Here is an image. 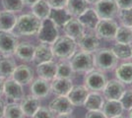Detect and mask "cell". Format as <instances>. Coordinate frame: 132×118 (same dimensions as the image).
<instances>
[{"label":"cell","instance_id":"obj_1","mask_svg":"<svg viewBox=\"0 0 132 118\" xmlns=\"http://www.w3.org/2000/svg\"><path fill=\"white\" fill-rule=\"evenodd\" d=\"M42 26V20L33 14H24L18 17L13 33L17 37H33L39 33Z\"/></svg>","mask_w":132,"mask_h":118},{"label":"cell","instance_id":"obj_2","mask_svg":"<svg viewBox=\"0 0 132 118\" xmlns=\"http://www.w3.org/2000/svg\"><path fill=\"white\" fill-rule=\"evenodd\" d=\"M76 40L67 35L58 37V39L51 44V49L54 57H57L61 60L70 59L76 52Z\"/></svg>","mask_w":132,"mask_h":118},{"label":"cell","instance_id":"obj_3","mask_svg":"<svg viewBox=\"0 0 132 118\" xmlns=\"http://www.w3.org/2000/svg\"><path fill=\"white\" fill-rule=\"evenodd\" d=\"M93 58L95 68L102 72L110 71L117 67L118 59L110 48H99L95 51Z\"/></svg>","mask_w":132,"mask_h":118},{"label":"cell","instance_id":"obj_4","mask_svg":"<svg viewBox=\"0 0 132 118\" xmlns=\"http://www.w3.org/2000/svg\"><path fill=\"white\" fill-rule=\"evenodd\" d=\"M69 63L75 73H88L95 69L93 53L87 51L75 52L70 58Z\"/></svg>","mask_w":132,"mask_h":118},{"label":"cell","instance_id":"obj_5","mask_svg":"<svg viewBox=\"0 0 132 118\" xmlns=\"http://www.w3.org/2000/svg\"><path fill=\"white\" fill-rule=\"evenodd\" d=\"M59 37L58 27L50 18L42 21V26L38 33V39L42 43L51 45Z\"/></svg>","mask_w":132,"mask_h":118},{"label":"cell","instance_id":"obj_6","mask_svg":"<svg viewBox=\"0 0 132 118\" xmlns=\"http://www.w3.org/2000/svg\"><path fill=\"white\" fill-rule=\"evenodd\" d=\"M19 44L18 37L13 32L0 30V53L1 55L12 56L15 54Z\"/></svg>","mask_w":132,"mask_h":118},{"label":"cell","instance_id":"obj_7","mask_svg":"<svg viewBox=\"0 0 132 118\" xmlns=\"http://www.w3.org/2000/svg\"><path fill=\"white\" fill-rule=\"evenodd\" d=\"M95 11L100 20H110L118 16L119 8L114 0H101L95 4Z\"/></svg>","mask_w":132,"mask_h":118},{"label":"cell","instance_id":"obj_8","mask_svg":"<svg viewBox=\"0 0 132 118\" xmlns=\"http://www.w3.org/2000/svg\"><path fill=\"white\" fill-rule=\"evenodd\" d=\"M108 82L106 76L100 70H92L86 73L84 78V86L91 92H101L104 90Z\"/></svg>","mask_w":132,"mask_h":118},{"label":"cell","instance_id":"obj_9","mask_svg":"<svg viewBox=\"0 0 132 118\" xmlns=\"http://www.w3.org/2000/svg\"><path fill=\"white\" fill-rule=\"evenodd\" d=\"M117 29H118V25L113 19L100 20L95 29V34L100 39L112 40L116 39Z\"/></svg>","mask_w":132,"mask_h":118},{"label":"cell","instance_id":"obj_10","mask_svg":"<svg viewBox=\"0 0 132 118\" xmlns=\"http://www.w3.org/2000/svg\"><path fill=\"white\" fill-rule=\"evenodd\" d=\"M3 95L9 101L19 102L25 96V93L22 85H20L12 78H7L5 79L4 83Z\"/></svg>","mask_w":132,"mask_h":118},{"label":"cell","instance_id":"obj_11","mask_svg":"<svg viewBox=\"0 0 132 118\" xmlns=\"http://www.w3.org/2000/svg\"><path fill=\"white\" fill-rule=\"evenodd\" d=\"M124 92V84L117 79H111L106 82L103 90V96L106 101H120Z\"/></svg>","mask_w":132,"mask_h":118},{"label":"cell","instance_id":"obj_12","mask_svg":"<svg viewBox=\"0 0 132 118\" xmlns=\"http://www.w3.org/2000/svg\"><path fill=\"white\" fill-rule=\"evenodd\" d=\"M77 46L81 48V50L87 51L93 53L99 49L100 39L96 35L95 33L92 32H85L84 34L76 40Z\"/></svg>","mask_w":132,"mask_h":118},{"label":"cell","instance_id":"obj_13","mask_svg":"<svg viewBox=\"0 0 132 118\" xmlns=\"http://www.w3.org/2000/svg\"><path fill=\"white\" fill-rule=\"evenodd\" d=\"M48 108L55 114H69L73 112L74 105L67 96H57L50 102Z\"/></svg>","mask_w":132,"mask_h":118},{"label":"cell","instance_id":"obj_14","mask_svg":"<svg viewBox=\"0 0 132 118\" xmlns=\"http://www.w3.org/2000/svg\"><path fill=\"white\" fill-rule=\"evenodd\" d=\"M11 78L22 86L28 85L34 80V70L27 64H21L14 70Z\"/></svg>","mask_w":132,"mask_h":118},{"label":"cell","instance_id":"obj_15","mask_svg":"<svg viewBox=\"0 0 132 118\" xmlns=\"http://www.w3.org/2000/svg\"><path fill=\"white\" fill-rule=\"evenodd\" d=\"M20 105L22 108V111L25 116L27 117H33L34 114L39 110L40 107V101L39 98L33 95L25 96L20 101Z\"/></svg>","mask_w":132,"mask_h":118},{"label":"cell","instance_id":"obj_16","mask_svg":"<svg viewBox=\"0 0 132 118\" xmlns=\"http://www.w3.org/2000/svg\"><path fill=\"white\" fill-rule=\"evenodd\" d=\"M30 90L33 96H37L39 98L46 97L50 94V90H51L50 81H46L39 77L38 79H35L33 82H31Z\"/></svg>","mask_w":132,"mask_h":118},{"label":"cell","instance_id":"obj_17","mask_svg":"<svg viewBox=\"0 0 132 118\" xmlns=\"http://www.w3.org/2000/svg\"><path fill=\"white\" fill-rule=\"evenodd\" d=\"M65 35L71 38V39L77 40L84 33H85V28L81 22L78 20L77 18L72 17L65 25L62 27Z\"/></svg>","mask_w":132,"mask_h":118},{"label":"cell","instance_id":"obj_18","mask_svg":"<svg viewBox=\"0 0 132 118\" xmlns=\"http://www.w3.org/2000/svg\"><path fill=\"white\" fill-rule=\"evenodd\" d=\"M88 94L89 90L85 86H73L67 97L74 106H82L86 101Z\"/></svg>","mask_w":132,"mask_h":118},{"label":"cell","instance_id":"obj_19","mask_svg":"<svg viewBox=\"0 0 132 118\" xmlns=\"http://www.w3.org/2000/svg\"><path fill=\"white\" fill-rule=\"evenodd\" d=\"M73 87L72 79L54 78L50 83V88L56 96H67Z\"/></svg>","mask_w":132,"mask_h":118},{"label":"cell","instance_id":"obj_20","mask_svg":"<svg viewBox=\"0 0 132 118\" xmlns=\"http://www.w3.org/2000/svg\"><path fill=\"white\" fill-rule=\"evenodd\" d=\"M53 52L51 49V45L46 43H39L36 46L35 54H34V62L38 65L40 63L51 61L53 59Z\"/></svg>","mask_w":132,"mask_h":118},{"label":"cell","instance_id":"obj_21","mask_svg":"<svg viewBox=\"0 0 132 118\" xmlns=\"http://www.w3.org/2000/svg\"><path fill=\"white\" fill-rule=\"evenodd\" d=\"M56 71L57 63L53 62L52 60L37 65V73L39 77L46 81H52L56 77Z\"/></svg>","mask_w":132,"mask_h":118},{"label":"cell","instance_id":"obj_22","mask_svg":"<svg viewBox=\"0 0 132 118\" xmlns=\"http://www.w3.org/2000/svg\"><path fill=\"white\" fill-rule=\"evenodd\" d=\"M36 46L27 41L19 42L17 46L15 55L20 60L24 62H32L34 61V54H35Z\"/></svg>","mask_w":132,"mask_h":118},{"label":"cell","instance_id":"obj_23","mask_svg":"<svg viewBox=\"0 0 132 118\" xmlns=\"http://www.w3.org/2000/svg\"><path fill=\"white\" fill-rule=\"evenodd\" d=\"M77 19L81 22V24L84 26V28L89 30V31H95V29H96L100 21L96 11L94 9H91V8H88Z\"/></svg>","mask_w":132,"mask_h":118},{"label":"cell","instance_id":"obj_24","mask_svg":"<svg viewBox=\"0 0 132 118\" xmlns=\"http://www.w3.org/2000/svg\"><path fill=\"white\" fill-rule=\"evenodd\" d=\"M105 97L99 92H89L88 96L84 103V107L87 110H102L105 103Z\"/></svg>","mask_w":132,"mask_h":118},{"label":"cell","instance_id":"obj_25","mask_svg":"<svg viewBox=\"0 0 132 118\" xmlns=\"http://www.w3.org/2000/svg\"><path fill=\"white\" fill-rule=\"evenodd\" d=\"M123 106L120 101H106L102 107V111L106 118H114L122 114Z\"/></svg>","mask_w":132,"mask_h":118},{"label":"cell","instance_id":"obj_26","mask_svg":"<svg viewBox=\"0 0 132 118\" xmlns=\"http://www.w3.org/2000/svg\"><path fill=\"white\" fill-rule=\"evenodd\" d=\"M87 0H67L65 9L73 18H78L88 9Z\"/></svg>","mask_w":132,"mask_h":118},{"label":"cell","instance_id":"obj_27","mask_svg":"<svg viewBox=\"0 0 132 118\" xmlns=\"http://www.w3.org/2000/svg\"><path fill=\"white\" fill-rule=\"evenodd\" d=\"M116 77L124 85L132 84V62L122 63L116 68Z\"/></svg>","mask_w":132,"mask_h":118},{"label":"cell","instance_id":"obj_28","mask_svg":"<svg viewBox=\"0 0 132 118\" xmlns=\"http://www.w3.org/2000/svg\"><path fill=\"white\" fill-rule=\"evenodd\" d=\"M16 67V61L12 58V56H0V77L4 79L11 78Z\"/></svg>","mask_w":132,"mask_h":118},{"label":"cell","instance_id":"obj_29","mask_svg":"<svg viewBox=\"0 0 132 118\" xmlns=\"http://www.w3.org/2000/svg\"><path fill=\"white\" fill-rule=\"evenodd\" d=\"M18 17L15 13L7 10L0 11V30L12 32L15 27Z\"/></svg>","mask_w":132,"mask_h":118},{"label":"cell","instance_id":"obj_30","mask_svg":"<svg viewBox=\"0 0 132 118\" xmlns=\"http://www.w3.org/2000/svg\"><path fill=\"white\" fill-rule=\"evenodd\" d=\"M31 8H32V14L35 15L37 18L40 19L42 21L50 18L51 8L47 4L46 0H39Z\"/></svg>","mask_w":132,"mask_h":118},{"label":"cell","instance_id":"obj_31","mask_svg":"<svg viewBox=\"0 0 132 118\" xmlns=\"http://www.w3.org/2000/svg\"><path fill=\"white\" fill-rule=\"evenodd\" d=\"M111 51L118 60H128L132 57V45L131 44H123L116 42L112 45Z\"/></svg>","mask_w":132,"mask_h":118},{"label":"cell","instance_id":"obj_32","mask_svg":"<svg viewBox=\"0 0 132 118\" xmlns=\"http://www.w3.org/2000/svg\"><path fill=\"white\" fill-rule=\"evenodd\" d=\"M50 18L56 24L58 28H62L72 17L65 8H63V9H51Z\"/></svg>","mask_w":132,"mask_h":118},{"label":"cell","instance_id":"obj_33","mask_svg":"<svg viewBox=\"0 0 132 118\" xmlns=\"http://www.w3.org/2000/svg\"><path fill=\"white\" fill-rule=\"evenodd\" d=\"M24 113L20 103L18 102H12L5 104L4 109V118H24Z\"/></svg>","mask_w":132,"mask_h":118},{"label":"cell","instance_id":"obj_34","mask_svg":"<svg viewBox=\"0 0 132 118\" xmlns=\"http://www.w3.org/2000/svg\"><path fill=\"white\" fill-rule=\"evenodd\" d=\"M116 42L123 44H131L132 43V28L121 26L118 27L116 34Z\"/></svg>","mask_w":132,"mask_h":118},{"label":"cell","instance_id":"obj_35","mask_svg":"<svg viewBox=\"0 0 132 118\" xmlns=\"http://www.w3.org/2000/svg\"><path fill=\"white\" fill-rule=\"evenodd\" d=\"M75 72L73 71L71 65L69 62L62 61L57 63V71H56V77L58 78H66L72 79L74 77ZM55 77V78H56Z\"/></svg>","mask_w":132,"mask_h":118},{"label":"cell","instance_id":"obj_36","mask_svg":"<svg viewBox=\"0 0 132 118\" xmlns=\"http://www.w3.org/2000/svg\"><path fill=\"white\" fill-rule=\"evenodd\" d=\"M2 6L4 10L15 13L22 11L25 4L23 0H2Z\"/></svg>","mask_w":132,"mask_h":118},{"label":"cell","instance_id":"obj_37","mask_svg":"<svg viewBox=\"0 0 132 118\" xmlns=\"http://www.w3.org/2000/svg\"><path fill=\"white\" fill-rule=\"evenodd\" d=\"M118 18L122 26L132 28V8L119 10Z\"/></svg>","mask_w":132,"mask_h":118},{"label":"cell","instance_id":"obj_38","mask_svg":"<svg viewBox=\"0 0 132 118\" xmlns=\"http://www.w3.org/2000/svg\"><path fill=\"white\" fill-rule=\"evenodd\" d=\"M120 102L125 110L132 109V90H125L123 96H121Z\"/></svg>","mask_w":132,"mask_h":118},{"label":"cell","instance_id":"obj_39","mask_svg":"<svg viewBox=\"0 0 132 118\" xmlns=\"http://www.w3.org/2000/svg\"><path fill=\"white\" fill-rule=\"evenodd\" d=\"M32 118H54V113L48 107L40 106Z\"/></svg>","mask_w":132,"mask_h":118},{"label":"cell","instance_id":"obj_40","mask_svg":"<svg viewBox=\"0 0 132 118\" xmlns=\"http://www.w3.org/2000/svg\"><path fill=\"white\" fill-rule=\"evenodd\" d=\"M51 9H63L67 4V0H46Z\"/></svg>","mask_w":132,"mask_h":118},{"label":"cell","instance_id":"obj_41","mask_svg":"<svg viewBox=\"0 0 132 118\" xmlns=\"http://www.w3.org/2000/svg\"><path fill=\"white\" fill-rule=\"evenodd\" d=\"M85 118H106L102 110H88Z\"/></svg>","mask_w":132,"mask_h":118},{"label":"cell","instance_id":"obj_42","mask_svg":"<svg viewBox=\"0 0 132 118\" xmlns=\"http://www.w3.org/2000/svg\"><path fill=\"white\" fill-rule=\"evenodd\" d=\"M118 6L119 10L132 8V0H114Z\"/></svg>","mask_w":132,"mask_h":118},{"label":"cell","instance_id":"obj_43","mask_svg":"<svg viewBox=\"0 0 132 118\" xmlns=\"http://www.w3.org/2000/svg\"><path fill=\"white\" fill-rule=\"evenodd\" d=\"M4 109H5V104L0 99V118H4Z\"/></svg>","mask_w":132,"mask_h":118},{"label":"cell","instance_id":"obj_44","mask_svg":"<svg viewBox=\"0 0 132 118\" xmlns=\"http://www.w3.org/2000/svg\"><path fill=\"white\" fill-rule=\"evenodd\" d=\"M38 1H39V0H23L24 4L27 6H30V7H32L33 5H35Z\"/></svg>","mask_w":132,"mask_h":118},{"label":"cell","instance_id":"obj_45","mask_svg":"<svg viewBox=\"0 0 132 118\" xmlns=\"http://www.w3.org/2000/svg\"><path fill=\"white\" fill-rule=\"evenodd\" d=\"M4 83H5V79L0 77V96L3 95V90H4Z\"/></svg>","mask_w":132,"mask_h":118},{"label":"cell","instance_id":"obj_46","mask_svg":"<svg viewBox=\"0 0 132 118\" xmlns=\"http://www.w3.org/2000/svg\"><path fill=\"white\" fill-rule=\"evenodd\" d=\"M55 118H74V116L71 113H69V114H58Z\"/></svg>","mask_w":132,"mask_h":118},{"label":"cell","instance_id":"obj_47","mask_svg":"<svg viewBox=\"0 0 132 118\" xmlns=\"http://www.w3.org/2000/svg\"><path fill=\"white\" fill-rule=\"evenodd\" d=\"M87 1H88L89 4H94V5H95V4H97L99 1H101V0H87Z\"/></svg>","mask_w":132,"mask_h":118},{"label":"cell","instance_id":"obj_48","mask_svg":"<svg viewBox=\"0 0 132 118\" xmlns=\"http://www.w3.org/2000/svg\"><path fill=\"white\" fill-rule=\"evenodd\" d=\"M128 118H132V109L129 110V115H128Z\"/></svg>","mask_w":132,"mask_h":118},{"label":"cell","instance_id":"obj_49","mask_svg":"<svg viewBox=\"0 0 132 118\" xmlns=\"http://www.w3.org/2000/svg\"><path fill=\"white\" fill-rule=\"evenodd\" d=\"M114 118H125V117H123L122 115H119V116H117V117H114Z\"/></svg>","mask_w":132,"mask_h":118},{"label":"cell","instance_id":"obj_50","mask_svg":"<svg viewBox=\"0 0 132 118\" xmlns=\"http://www.w3.org/2000/svg\"><path fill=\"white\" fill-rule=\"evenodd\" d=\"M131 59H132V57H131Z\"/></svg>","mask_w":132,"mask_h":118},{"label":"cell","instance_id":"obj_51","mask_svg":"<svg viewBox=\"0 0 132 118\" xmlns=\"http://www.w3.org/2000/svg\"><path fill=\"white\" fill-rule=\"evenodd\" d=\"M131 90H132V89H131Z\"/></svg>","mask_w":132,"mask_h":118}]
</instances>
